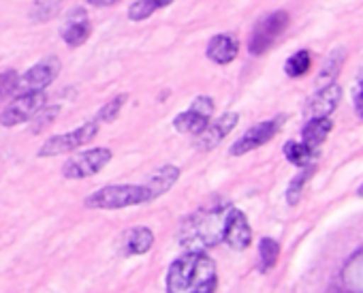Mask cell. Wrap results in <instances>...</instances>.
I'll use <instances>...</instances> for the list:
<instances>
[{
	"label": "cell",
	"instance_id": "24",
	"mask_svg": "<svg viewBox=\"0 0 363 293\" xmlns=\"http://www.w3.org/2000/svg\"><path fill=\"white\" fill-rule=\"evenodd\" d=\"M310 67H312V56H310V52H308V50H299V52H295V54L286 60L284 73H286L289 77H301V75H306V73L310 71Z\"/></svg>",
	"mask_w": 363,
	"mask_h": 293
},
{
	"label": "cell",
	"instance_id": "22",
	"mask_svg": "<svg viewBox=\"0 0 363 293\" xmlns=\"http://www.w3.org/2000/svg\"><path fill=\"white\" fill-rule=\"evenodd\" d=\"M280 257V244L274 238H263L259 242V267L261 272H269Z\"/></svg>",
	"mask_w": 363,
	"mask_h": 293
},
{
	"label": "cell",
	"instance_id": "25",
	"mask_svg": "<svg viewBox=\"0 0 363 293\" xmlns=\"http://www.w3.org/2000/svg\"><path fill=\"white\" fill-rule=\"evenodd\" d=\"M126 101H128V94H126V92H124V94H118V96H113L109 103H105V105L99 109V114H96V118H94V120H96L99 124H101V122H105V124H111V122H116Z\"/></svg>",
	"mask_w": 363,
	"mask_h": 293
},
{
	"label": "cell",
	"instance_id": "2",
	"mask_svg": "<svg viewBox=\"0 0 363 293\" xmlns=\"http://www.w3.org/2000/svg\"><path fill=\"white\" fill-rule=\"evenodd\" d=\"M227 210H229V206L195 212L184 223V227H182V236H179L182 244L189 248H203V246H212V244L220 242Z\"/></svg>",
	"mask_w": 363,
	"mask_h": 293
},
{
	"label": "cell",
	"instance_id": "5",
	"mask_svg": "<svg viewBox=\"0 0 363 293\" xmlns=\"http://www.w3.org/2000/svg\"><path fill=\"white\" fill-rule=\"evenodd\" d=\"M289 22H291V18L286 11H274V13L263 16L250 33L248 52L252 56H263L265 52H269L274 48V43L286 33Z\"/></svg>",
	"mask_w": 363,
	"mask_h": 293
},
{
	"label": "cell",
	"instance_id": "27",
	"mask_svg": "<svg viewBox=\"0 0 363 293\" xmlns=\"http://www.w3.org/2000/svg\"><path fill=\"white\" fill-rule=\"evenodd\" d=\"M18 84H20V73L18 71L7 69V71L0 73V103L7 101L18 90Z\"/></svg>",
	"mask_w": 363,
	"mask_h": 293
},
{
	"label": "cell",
	"instance_id": "10",
	"mask_svg": "<svg viewBox=\"0 0 363 293\" xmlns=\"http://www.w3.org/2000/svg\"><path fill=\"white\" fill-rule=\"evenodd\" d=\"M220 242H225L233 250H246L250 246V242H252V229H250L248 216L242 210L229 206L227 216H225V227H223Z\"/></svg>",
	"mask_w": 363,
	"mask_h": 293
},
{
	"label": "cell",
	"instance_id": "14",
	"mask_svg": "<svg viewBox=\"0 0 363 293\" xmlns=\"http://www.w3.org/2000/svg\"><path fill=\"white\" fill-rule=\"evenodd\" d=\"M340 99H342V86L337 82L320 86L310 96L308 107H306V116L308 118H325V116H329L337 107Z\"/></svg>",
	"mask_w": 363,
	"mask_h": 293
},
{
	"label": "cell",
	"instance_id": "1",
	"mask_svg": "<svg viewBox=\"0 0 363 293\" xmlns=\"http://www.w3.org/2000/svg\"><path fill=\"white\" fill-rule=\"evenodd\" d=\"M164 284L171 293H212L218 289L216 263L201 248H191L169 265Z\"/></svg>",
	"mask_w": 363,
	"mask_h": 293
},
{
	"label": "cell",
	"instance_id": "18",
	"mask_svg": "<svg viewBox=\"0 0 363 293\" xmlns=\"http://www.w3.org/2000/svg\"><path fill=\"white\" fill-rule=\"evenodd\" d=\"M154 246V233L147 227H133L124 236V255L135 257V255H145Z\"/></svg>",
	"mask_w": 363,
	"mask_h": 293
},
{
	"label": "cell",
	"instance_id": "12",
	"mask_svg": "<svg viewBox=\"0 0 363 293\" xmlns=\"http://www.w3.org/2000/svg\"><path fill=\"white\" fill-rule=\"evenodd\" d=\"M238 122H240V114L238 111H227V114H223L220 118H216V120H212L195 139H197V150L199 153H210V150H214L216 145L238 126Z\"/></svg>",
	"mask_w": 363,
	"mask_h": 293
},
{
	"label": "cell",
	"instance_id": "31",
	"mask_svg": "<svg viewBox=\"0 0 363 293\" xmlns=\"http://www.w3.org/2000/svg\"><path fill=\"white\" fill-rule=\"evenodd\" d=\"M357 193H359V197H363V184L359 187V191H357Z\"/></svg>",
	"mask_w": 363,
	"mask_h": 293
},
{
	"label": "cell",
	"instance_id": "11",
	"mask_svg": "<svg viewBox=\"0 0 363 293\" xmlns=\"http://www.w3.org/2000/svg\"><path fill=\"white\" fill-rule=\"evenodd\" d=\"M60 60L58 58H45L37 65H33L24 75H20V84L18 90L22 92H30V90H45L48 86H52L58 75H60Z\"/></svg>",
	"mask_w": 363,
	"mask_h": 293
},
{
	"label": "cell",
	"instance_id": "4",
	"mask_svg": "<svg viewBox=\"0 0 363 293\" xmlns=\"http://www.w3.org/2000/svg\"><path fill=\"white\" fill-rule=\"evenodd\" d=\"M96 135H99V122L96 120L84 122L82 126H77L69 133L48 137L45 143L39 148L37 157L48 159V157H58V155H71V153L84 148V145H88Z\"/></svg>",
	"mask_w": 363,
	"mask_h": 293
},
{
	"label": "cell",
	"instance_id": "23",
	"mask_svg": "<svg viewBox=\"0 0 363 293\" xmlns=\"http://www.w3.org/2000/svg\"><path fill=\"white\" fill-rule=\"evenodd\" d=\"M312 174H314V165H306V167H301V172L291 180V184H289V189H286V204H289V206H297V204H299L301 193H303L308 180L312 178Z\"/></svg>",
	"mask_w": 363,
	"mask_h": 293
},
{
	"label": "cell",
	"instance_id": "26",
	"mask_svg": "<svg viewBox=\"0 0 363 293\" xmlns=\"http://www.w3.org/2000/svg\"><path fill=\"white\" fill-rule=\"evenodd\" d=\"M342 62H344V52H342V50H337L335 54H331V58L327 60V65H325V69L320 71V75H318V79H316V82H318L320 86L333 84V82H335V77H337V73H340Z\"/></svg>",
	"mask_w": 363,
	"mask_h": 293
},
{
	"label": "cell",
	"instance_id": "29",
	"mask_svg": "<svg viewBox=\"0 0 363 293\" xmlns=\"http://www.w3.org/2000/svg\"><path fill=\"white\" fill-rule=\"evenodd\" d=\"M354 107H357V114L363 118V71H361V75H359L357 90H354Z\"/></svg>",
	"mask_w": 363,
	"mask_h": 293
},
{
	"label": "cell",
	"instance_id": "6",
	"mask_svg": "<svg viewBox=\"0 0 363 293\" xmlns=\"http://www.w3.org/2000/svg\"><path fill=\"white\" fill-rule=\"evenodd\" d=\"M113 153L109 148H88L71 157L62 165V176L67 180H84L96 176L103 167L109 165Z\"/></svg>",
	"mask_w": 363,
	"mask_h": 293
},
{
	"label": "cell",
	"instance_id": "9",
	"mask_svg": "<svg viewBox=\"0 0 363 293\" xmlns=\"http://www.w3.org/2000/svg\"><path fill=\"white\" fill-rule=\"evenodd\" d=\"M284 124V116H276V118H269V120H263L255 126H250L233 145H231V150L229 155L231 157H242V155H248L257 148H261V145H265L267 141H272L278 131L282 128Z\"/></svg>",
	"mask_w": 363,
	"mask_h": 293
},
{
	"label": "cell",
	"instance_id": "15",
	"mask_svg": "<svg viewBox=\"0 0 363 293\" xmlns=\"http://www.w3.org/2000/svg\"><path fill=\"white\" fill-rule=\"evenodd\" d=\"M240 54V39L231 33L214 35L206 48V56L216 65H229Z\"/></svg>",
	"mask_w": 363,
	"mask_h": 293
},
{
	"label": "cell",
	"instance_id": "13",
	"mask_svg": "<svg viewBox=\"0 0 363 293\" xmlns=\"http://www.w3.org/2000/svg\"><path fill=\"white\" fill-rule=\"evenodd\" d=\"M92 35V24L88 20V13L84 9H73L69 13V18L65 20L62 28H60V37L69 48H79L84 45Z\"/></svg>",
	"mask_w": 363,
	"mask_h": 293
},
{
	"label": "cell",
	"instance_id": "28",
	"mask_svg": "<svg viewBox=\"0 0 363 293\" xmlns=\"http://www.w3.org/2000/svg\"><path fill=\"white\" fill-rule=\"evenodd\" d=\"M58 111H60V105H54V107H41L37 114H35V122H33V126H30V131L33 133H41L45 126H50L54 120H56V116H58Z\"/></svg>",
	"mask_w": 363,
	"mask_h": 293
},
{
	"label": "cell",
	"instance_id": "19",
	"mask_svg": "<svg viewBox=\"0 0 363 293\" xmlns=\"http://www.w3.org/2000/svg\"><path fill=\"white\" fill-rule=\"evenodd\" d=\"M333 128V120L329 116L325 118H310L301 131V141H306L312 148H320V143H325V139L329 137Z\"/></svg>",
	"mask_w": 363,
	"mask_h": 293
},
{
	"label": "cell",
	"instance_id": "21",
	"mask_svg": "<svg viewBox=\"0 0 363 293\" xmlns=\"http://www.w3.org/2000/svg\"><path fill=\"white\" fill-rule=\"evenodd\" d=\"M175 0H137V3H133L126 11L128 20L130 22H145L147 18H152L156 11L173 5Z\"/></svg>",
	"mask_w": 363,
	"mask_h": 293
},
{
	"label": "cell",
	"instance_id": "7",
	"mask_svg": "<svg viewBox=\"0 0 363 293\" xmlns=\"http://www.w3.org/2000/svg\"><path fill=\"white\" fill-rule=\"evenodd\" d=\"M212 116H214V99L212 96H197L189 109L179 111L173 118V128L182 135L197 137L212 122Z\"/></svg>",
	"mask_w": 363,
	"mask_h": 293
},
{
	"label": "cell",
	"instance_id": "3",
	"mask_svg": "<svg viewBox=\"0 0 363 293\" xmlns=\"http://www.w3.org/2000/svg\"><path fill=\"white\" fill-rule=\"evenodd\" d=\"M141 204H150V195L143 184H107L90 193L84 201L90 210H122Z\"/></svg>",
	"mask_w": 363,
	"mask_h": 293
},
{
	"label": "cell",
	"instance_id": "16",
	"mask_svg": "<svg viewBox=\"0 0 363 293\" xmlns=\"http://www.w3.org/2000/svg\"><path fill=\"white\" fill-rule=\"evenodd\" d=\"M340 289L363 293V248H359L342 267Z\"/></svg>",
	"mask_w": 363,
	"mask_h": 293
},
{
	"label": "cell",
	"instance_id": "17",
	"mask_svg": "<svg viewBox=\"0 0 363 293\" xmlns=\"http://www.w3.org/2000/svg\"><path fill=\"white\" fill-rule=\"evenodd\" d=\"M179 180V167L175 165H162L160 170H156V174L143 184L147 189L150 201L162 197L169 189H173V184Z\"/></svg>",
	"mask_w": 363,
	"mask_h": 293
},
{
	"label": "cell",
	"instance_id": "20",
	"mask_svg": "<svg viewBox=\"0 0 363 293\" xmlns=\"http://www.w3.org/2000/svg\"><path fill=\"white\" fill-rule=\"evenodd\" d=\"M284 157L289 163L297 165V167H306L312 165L318 157V148H312L306 141H289L284 145Z\"/></svg>",
	"mask_w": 363,
	"mask_h": 293
},
{
	"label": "cell",
	"instance_id": "8",
	"mask_svg": "<svg viewBox=\"0 0 363 293\" xmlns=\"http://www.w3.org/2000/svg\"><path fill=\"white\" fill-rule=\"evenodd\" d=\"M48 96L45 90H30V92H20V96H16L0 116V124L13 128L20 126L24 122H30L35 118V114L45 105Z\"/></svg>",
	"mask_w": 363,
	"mask_h": 293
},
{
	"label": "cell",
	"instance_id": "30",
	"mask_svg": "<svg viewBox=\"0 0 363 293\" xmlns=\"http://www.w3.org/2000/svg\"><path fill=\"white\" fill-rule=\"evenodd\" d=\"M86 3H88L90 7L103 9V7H113V5H118L120 0H86Z\"/></svg>",
	"mask_w": 363,
	"mask_h": 293
}]
</instances>
